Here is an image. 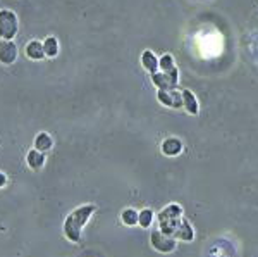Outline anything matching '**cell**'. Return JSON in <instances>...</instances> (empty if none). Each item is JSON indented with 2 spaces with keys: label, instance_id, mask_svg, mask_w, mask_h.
<instances>
[{
  "label": "cell",
  "instance_id": "6da1fadb",
  "mask_svg": "<svg viewBox=\"0 0 258 257\" xmlns=\"http://www.w3.org/2000/svg\"><path fill=\"white\" fill-rule=\"evenodd\" d=\"M97 211L95 204H84V206L78 207L76 211L69 214L64 221V235L67 236V240L78 243L81 240V232L86 226V223L90 221L91 214Z\"/></svg>",
  "mask_w": 258,
  "mask_h": 257
},
{
  "label": "cell",
  "instance_id": "7a4b0ae2",
  "mask_svg": "<svg viewBox=\"0 0 258 257\" xmlns=\"http://www.w3.org/2000/svg\"><path fill=\"white\" fill-rule=\"evenodd\" d=\"M181 216H182V207L179 204H169L159 214V230L162 233H165V235L174 236L179 223L182 221Z\"/></svg>",
  "mask_w": 258,
  "mask_h": 257
},
{
  "label": "cell",
  "instance_id": "3957f363",
  "mask_svg": "<svg viewBox=\"0 0 258 257\" xmlns=\"http://www.w3.org/2000/svg\"><path fill=\"white\" fill-rule=\"evenodd\" d=\"M19 33V18L12 9H0V40H14Z\"/></svg>",
  "mask_w": 258,
  "mask_h": 257
},
{
  "label": "cell",
  "instance_id": "277c9868",
  "mask_svg": "<svg viewBox=\"0 0 258 257\" xmlns=\"http://www.w3.org/2000/svg\"><path fill=\"white\" fill-rule=\"evenodd\" d=\"M152 83L159 90H176L179 83V71L178 67H172L171 71H157L152 74Z\"/></svg>",
  "mask_w": 258,
  "mask_h": 257
},
{
  "label": "cell",
  "instance_id": "5b68a950",
  "mask_svg": "<svg viewBox=\"0 0 258 257\" xmlns=\"http://www.w3.org/2000/svg\"><path fill=\"white\" fill-rule=\"evenodd\" d=\"M150 243H152L153 249L159 250V252H162V254H171L172 250L178 247V242H176L174 236L165 235V233H162L160 230L152 232V235H150Z\"/></svg>",
  "mask_w": 258,
  "mask_h": 257
},
{
  "label": "cell",
  "instance_id": "8992f818",
  "mask_svg": "<svg viewBox=\"0 0 258 257\" xmlns=\"http://www.w3.org/2000/svg\"><path fill=\"white\" fill-rule=\"evenodd\" d=\"M19 57V48L14 40H0V64L2 66H12Z\"/></svg>",
  "mask_w": 258,
  "mask_h": 257
},
{
  "label": "cell",
  "instance_id": "52a82bcc",
  "mask_svg": "<svg viewBox=\"0 0 258 257\" xmlns=\"http://www.w3.org/2000/svg\"><path fill=\"white\" fill-rule=\"evenodd\" d=\"M157 99H159L160 104H164L165 107H174V109L184 107V104H182V92L178 93L176 90H159L157 92Z\"/></svg>",
  "mask_w": 258,
  "mask_h": 257
},
{
  "label": "cell",
  "instance_id": "ba28073f",
  "mask_svg": "<svg viewBox=\"0 0 258 257\" xmlns=\"http://www.w3.org/2000/svg\"><path fill=\"white\" fill-rule=\"evenodd\" d=\"M24 55L28 57L29 61H43L47 59V55H45V48H43V42L40 40H29L24 47Z\"/></svg>",
  "mask_w": 258,
  "mask_h": 257
},
{
  "label": "cell",
  "instance_id": "9c48e42d",
  "mask_svg": "<svg viewBox=\"0 0 258 257\" xmlns=\"http://www.w3.org/2000/svg\"><path fill=\"white\" fill-rule=\"evenodd\" d=\"M160 150L162 154L167 155V157H176L182 152V142L176 136H171V138H165L160 145Z\"/></svg>",
  "mask_w": 258,
  "mask_h": 257
},
{
  "label": "cell",
  "instance_id": "30bf717a",
  "mask_svg": "<svg viewBox=\"0 0 258 257\" xmlns=\"http://www.w3.org/2000/svg\"><path fill=\"white\" fill-rule=\"evenodd\" d=\"M174 238L181 240V242H193V238H195V230H193L191 223L188 219H182L179 223L178 230L174 233Z\"/></svg>",
  "mask_w": 258,
  "mask_h": 257
},
{
  "label": "cell",
  "instance_id": "8fae6325",
  "mask_svg": "<svg viewBox=\"0 0 258 257\" xmlns=\"http://www.w3.org/2000/svg\"><path fill=\"white\" fill-rule=\"evenodd\" d=\"M26 164L29 166V169L38 171V169H41L45 166V154L33 147L28 154H26Z\"/></svg>",
  "mask_w": 258,
  "mask_h": 257
},
{
  "label": "cell",
  "instance_id": "7c38bea8",
  "mask_svg": "<svg viewBox=\"0 0 258 257\" xmlns=\"http://www.w3.org/2000/svg\"><path fill=\"white\" fill-rule=\"evenodd\" d=\"M182 104H184V109L193 116H197L200 112V104H198L197 95L191 90H182Z\"/></svg>",
  "mask_w": 258,
  "mask_h": 257
},
{
  "label": "cell",
  "instance_id": "4fadbf2b",
  "mask_svg": "<svg viewBox=\"0 0 258 257\" xmlns=\"http://www.w3.org/2000/svg\"><path fill=\"white\" fill-rule=\"evenodd\" d=\"M52 147H54V138L50 136V133L40 131L35 136V149H37V150L47 154L48 150H52Z\"/></svg>",
  "mask_w": 258,
  "mask_h": 257
},
{
  "label": "cell",
  "instance_id": "5bb4252c",
  "mask_svg": "<svg viewBox=\"0 0 258 257\" xmlns=\"http://www.w3.org/2000/svg\"><path fill=\"white\" fill-rule=\"evenodd\" d=\"M141 66L145 67L150 74L157 73V71L160 69L159 67V57H157L152 50H143L141 52Z\"/></svg>",
  "mask_w": 258,
  "mask_h": 257
},
{
  "label": "cell",
  "instance_id": "9a60e30c",
  "mask_svg": "<svg viewBox=\"0 0 258 257\" xmlns=\"http://www.w3.org/2000/svg\"><path fill=\"white\" fill-rule=\"evenodd\" d=\"M43 48H45V55H47L48 59H55L60 52V43H59V38L50 35L43 40Z\"/></svg>",
  "mask_w": 258,
  "mask_h": 257
},
{
  "label": "cell",
  "instance_id": "2e32d148",
  "mask_svg": "<svg viewBox=\"0 0 258 257\" xmlns=\"http://www.w3.org/2000/svg\"><path fill=\"white\" fill-rule=\"evenodd\" d=\"M138 217H139V213L133 209V207L124 209L122 214H120V221H122L126 226H135V224H138Z\"/></svg>",
  "mask_w": 258,
  "mask_h": 257
},
{
  "label": "cell",
  "instance_id": "e0dca14e",
  "mask_svg": "<svg viewBox=\"0 0 258 257\" xmlns=\"http://www.w3.org/2000/svg\"><path fill=\"white\" fill-rule=\"evenodd\" d=\"M152 223H153V211L152 209H143L141 213H139L138 224L141 228H150V224Z\"/></svg>",
  "mask_w": 258,
  "mask_h": 257
},
{
  "label": "cell",
  "instance_id": "ac0fdd59",
  "mask_svg": "<svg viewBox=\"0 0 258 257\" xmlns=\"http://www.w3.org/2000/svg\"><path fill=\"white\" fill-rule=\"evenodd\" d=\"M174 66L176 64H174V59H172V55L165 54L159 59V67H160V71H164V73L165 71H171Z\"/></svg>",
  "mask_w": 258,
  "mask_h": 257
},
{
  "label": "cell",
  "instance_id": "d6986e66",
  "mask_svg": "<svg viewBox=\"0 0 258 257\" xmlns=\"http://www.w3.org/2000/svg\"><path fill=\"white\" fill-rule=\"evenodd\" d=\"M7 185V174L0 171V188H4Z\"/></svg>",
  "mask_w": 258,
  "mask_h": 257
}]
</instances>
